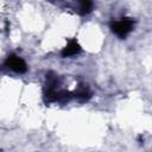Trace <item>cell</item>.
Listing matches in <instances>:
<instances>
[{
  "instance_id": "4",
  "label": "cell",
  "mask_w": 152,
  "mask_h": 152,
  "mask_svg": "<svg viewBox=\"0 0 152 152\" xmlns=\"http://www.w3.org/2000/svg\"><path fill=\"white\" fill-rule=\"evenodd\" d=\"M91 8H93V4L90 1H82V2H80L78 12L81 14H87L91 11Z\"/></svg>"
},
{
  "instance_id": "1",
  "label": "cell",
  "mask_w": 152,
  "mask_h": 152,
  "mask_svg": "<svg viewBox=\"0 0 152 152\" xmlns=\"http://www.w3.org/2000/svg\"><path fill=\"white\" fill-rule=\"evenodd\" d=\"M134 21L131 18H122L120 20H115L110 24L112 31L119 37V38H125L133 28Z\"/></svg>"
},
{
  "instance_id": "2",
  "label": "cell",
  "mask_w": 152,
  "mask_h": 152,
  "mask_svg": "<svg viewBox=\"0 0 152 152\" xmlns=\"http://www.w3.org/2000/svg\"><path fill=\"white\" fill-rule=\"evenodd\" d=\"M5 65L8 69H11V70H13V71H15L18 74H23V72H25L27 70L25 61L23 58H20L19 56H17V55L8 56L6 58V61H5Z\"/></svg>"
},
{
  "instance_id": "3",
  "label": "cell",
  "mask_w": 152,
  "mask_h": 152,
  "mask_svg": "<svg viewBox=\"0 0 152 152\" xmlns=\"http://www.w3.org/2000/svg\"><path fill=\"white\" fill-rule=\"evenodd\" d=\"M80 51H81V46L78 45V43L76 40H71L62 50V56L63 57H70V56H74L76 53H78Z\"/></svg>"
}]
</instances>
